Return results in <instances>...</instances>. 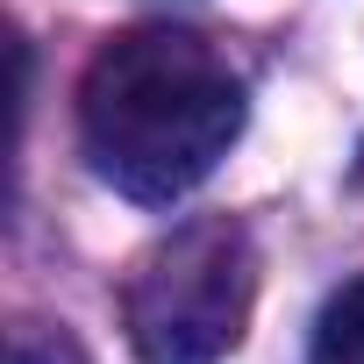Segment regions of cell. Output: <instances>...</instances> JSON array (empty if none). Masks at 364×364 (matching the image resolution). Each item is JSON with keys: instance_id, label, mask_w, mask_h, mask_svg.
<instances>
[{"instance_id": "277c9868", "label": "cell", "mask_w": 364, "mask_h": 364, "mask_svg": "<svg viewBox=\"0 0 364 364\" xmlns=\"http://www.w3.org/2000/svg\"><path fill=\"white\" fill-rule=\"evenodd\" d=\"M15 364H86L65 336H29V343H15Z\"/></svg>"}, {"instance_id": "7a4b0ae2", "label": "cell", "mask_w": 364, "mask_h": 364, "mask_svg": "<svg viewBox=\"0 0 364 364\" xmlns=\"http://www.w3.org/2000/svg\"><path fill=\"white\" fill-rule=\"evenodd\" d=\"M257 300V250L243 222L208 215L150 243L129 279V336L143 364H222Z\"/></svg>"}, {"instance_id": "3957f363", "label": "cell", "mask_w": 364, "mask_h": 364, "mask_svg": "<svg viewBox=\"0 0 364 364\" xmlns=\"http://www.w3.org/2000/svg\"><path fill=\"white\" fill-rule=\"evenodd\" d=\"M314 364H364V272L328 293L314 321Z\"/></svg>"}, {"instance_id": "6da1fadb", "label": "cell", "mask_w": 364, "mask_h": 364, "mask_svg": "<svg viewBox=\"0 0 364 364\" xmlns=\"http://www.w3.org/2000/svg\"><path fill=\"white\" fill-rule=\"evenodd\" d=\"M79 136L114 193L171 208L243 136V79L193 29H129L86 65Z\"/></svg>"}]
</instances>
